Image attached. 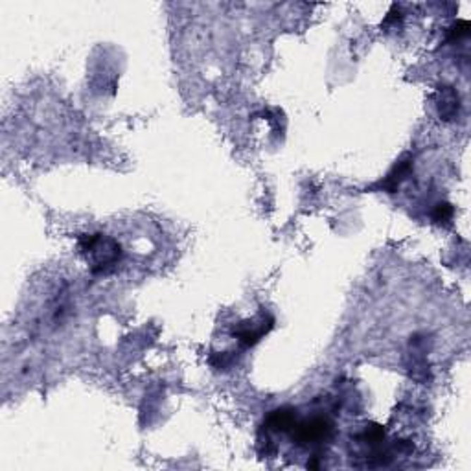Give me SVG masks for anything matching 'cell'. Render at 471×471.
<instances>
[{
    "label": "cell",
    "mask_w": 471,
    "mask_h": 471,
    "mask_svg": "<svg viewBox=\"0 0 471 471\" xmlns=\"http://www.w3.org/2000/svg\"><path fill=\"white\" fill-rule=\"evenodd\" d=\"M78 247L90 259L92 273H111L122 258V247L116 240L104 234H85L78 241Z\"/></svg>",
    "instance_id": "obj_1"
},
{
    "label": "cell",
    "mask_w": 471,
    "mask_h": 471,
    "mask_svg": "<svg viewBox=\"0 0 471 471\" xmlns=\"http://www.w3.org/2000/svg\"><path fill=\"white\" fill-rule=\"evenodd\" d=\"M291 431L295 442L300 446H310V444H321L330 440V436L334 434V424L324 416H317V418L295 422Z\"/></svg>",
    "instance_id": "obj_2"
},
{
    "label": "cell",
    "mask_w": 471,
    "mask_h": 471,
    "mask_svg": "<svg viewBox=\"0 0 471 471\" xmlns=\"http://www.w3.org/2000/svg\"><path fill=\"white\" fill-rule=\"evenodd\" d=\"M271 326H273V319H269L265 322V317L258 319V321H250V322H243V324L238 328L236 331V337L240 341L243 346H255L269 330H271Z\"/></svg>",
    "instance_id": "obj_3"
},
{
    "label": "cell",
    "mask_w": 471,
    "mask_h": 471,
    "mask_svg": "<svg viewBox=\"0 0 471 471\" xmlns=\"http://www.w3.org/2000/svg\"><path fill=\"white\" fill-rule=\"evenodd\" d=\"M439 114L444 122H451L455 120L460 109V98L458 92L451 87H440L439 90Z\"/></svg>",
    "instance_id": "obj_4"
},
{
    "label": "cell",
    "mask_w": 471,
    "mask_h": 471,
    "mask_svg": "<svg viewBox=\"0 0 471 471\" xmlns=\"http://www.w3.org/2000/svg\"><path fill=\"white\" fill-rule=\"evenodd\" d=\"M297 422V415L293 409H276L265 420V427L274 433H286L291 431L293 425Z\"/></svg>",
    "instance_id": "obj_5"
},
{
    "label": "cell",
    "mask_w": 471,
    "mask_h": 471,
    "mask_svg": "<svg viewBox=\"0 0 471 471\" xmlns=\"http://www.w3.org/2000/svg\"><path fill=\"white\" fill-rule=\"evenodd\" d=\"M410 168H412L410 161L400 162V164H398L396 168L391 171V173L386 175V179L381 183V188L391 193L396 192L398 186H400V184L407 179V175L410 173Z\"/></svg>",
    "instance_id": "obj_6"
},
{
    "label": "cell",
    "mask_w": 471,
    "mask_h": 471,
    "mask_svg": "<svg viewBox=\"0 0 471 471\" xmlns=\"http://www.w3.org/2000/svg\"><path fill=\"white\" fill-rule=\"evenodd\" d=\"M453 214H455V210H453L451 204H449V203H439L433 210V219L436 223H446V221H449V219H451Z\"/></svg>",
    "instance_id": "obj_7"
},
{
    "label": "cell",
    "mask_w": 471,
    "mask_h": 471,
    "mask_svg": "<svg viewBox=\"0 0 471 471\" xmlns=\"http://www.w3.org/2000/svg\"><path fill=\"white\" fill-rule=\"evenodd\" d=\"M467 33H470V23H467V20H458V23L451 28L449 39H451V41H455V39L466 37Z\"/></svg>",
    "instance_id": "obj_8"
}]
</instances>
